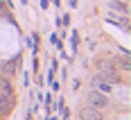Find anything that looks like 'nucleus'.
Masks as SVG:
<instances>
[{"label":"nucleus","mask_w":131,"mask_h":120,"mask_svg":"<svg viewBox=\"0 0 131 120\" xmlns=\"http://www.w3.org/2000/svg\"><path fill=\"white\" fill-rule=\"evenodd\" d=\"M93 86H95V88H100L102 93H108V91H111V84H108L102 75H97V77L93 79Z\"/></svg>","instance_id":"obj_3"},{"label":"nucleus","mask_w":131,"mask_h":120,"mask_svg":"<svg viewBox=\"0 0 131 120\" xmlns=\"http://www.w3.org/2000/svg\"><path fill=\"white\" fill-rule=\"evenodd\" d=\"M86 102H88V107H95V109H100V111L108 107V97H106V93L97 91V88H93L91 93L86 95Z\"/></svg>","instance_id":"obj_1"},{"label":"nucleus","mask_w":131,"mask_h":120,"mask_svg":"<svg viewBox=\"0 0 131 120\" xmlns=\"http://www.w3.org/2000/svg\"><path fill=\"white\" fill-rule=\"evenodd\" d=\"M81 118H84V120H102V111L86 104V107H84V111H81Z\"/></svg>","instance_id":"obj_2"},{"label":"nucleus","mask_w":131,"mask_h":120,"mask_svg":"<svg viewBox=\"0 0 131 120\" xmlns=\"http://www.w3.org/2000/svg\"><path fill=\"white\" fill-rule=\"evenodd\" d=\"M111 9H115V12H122L124 16L129 14V7H127V2H122V0H113V2H111Z\"/></svg>","instance_id":"obj_4"}]
</instances>
